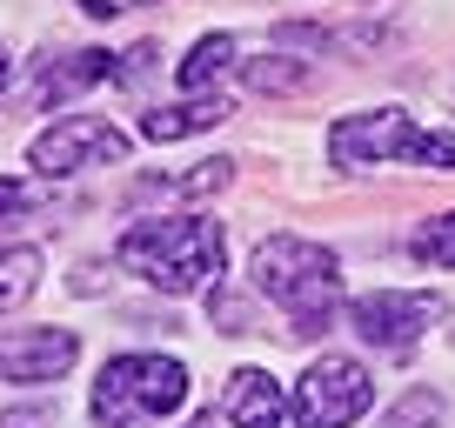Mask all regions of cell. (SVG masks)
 <instances>
[{
  "instance_id": "obj_1",
  "label": "cell",
  "mask_w": 455,
  "mask_h": 428,
  "mask_svg": "<svg viewBox=\"0 0 455 428\" xmlns=\"http://www.w3.org/2000/svg\"><path fill=\"white\" fill-rule=\"evenodd\" d=\"M114 255H121L128 274H141L161 295H201L228 261V234L208 214H161V221H134L114 242Z\"/></svg>"
},
{
  "instance_id": "obj_2",
  "label": "cell",
  "mask_w": 455,
  "mask_h": 428,
  "mask_svg": "<svg viewBox=\"0 0 455 428\" xmlns=\"http://www.w3.org/2000/svg\"><path fill=\"white\" fill-rule=\"evenodd\" d=\"M255 295H268L275 308L295 321L288 335H322L328 314H335L341 301V261L335 248L322 242H301V234H268V242L255 248Z\"/></svg>"
},
{
  "instance_id": "obj_3",
  "label": "cell",
  "mask_w": 455,
  "mask_h": 428,
  "mask_svg": "<svg viewBox=\"0 0 455 428\" xmlns=\"http://www.w3.org/2000/svg\"><path fill=\"white\" fill-rule=\"evenodd\" d=\"M328 161L335 168H388V161H415V168L455 174V134L449 128H415L402 107H369V115H341L328 128Z\"/></svg>"
},
{
  "instance_id": "obj_4",
  "label": "cell",
  "mask_w": 455,
  "mask_h": 428,
  "mask_svg": "<svg viewBox=\"0 0 455 428\" xmlns=\"http://www.w3.org/2000/svg\"><path fill=\"white\" fill-rule=\"evenodd\" d=\"M369 408H375V375L348 355L308 361V375L295 382V401H288L295 428H355Z\"/></svg>"
},
{
  "instance_id": "obj_5",
  "label": "cell",
  "mask_w": 455,
  "mask_h": 428,
  "mask_svg": "<svg viewBox=\"0 0 455 428\" xmlns=\"http://www.w3.org/2000/svg\"><path fill=\"white\" fill-rule=\"evenodd\" d=\"M114 161H128V134L108 115H60L54 128H41L28 141V168L47 174V181L81 174V168H114Z\"/></svg>"
},
{
  "instance_id": "obj_6",
  "label": "cell",
  "mask_w": 455,
  "mask_h": 428,
  "mask_svg": "<svg viewBox=\"0 0 455 428\" xmlns=\"http://www.w3.org/2000/svg\"><path fill=\"white\" fill-rule=\"evenodd\" d=\"M442 301L435 295H409V288H375V295L348 301V329L369 348H409L422 342V329H435Z\"/></svg>"
},
{
  "instance_id": "obj_7",
  "label": "cell",
  "mask_w": 455,
  "mask_h": 428,
  "mask_svg": "<svg viewBox=\"0 0 455 428\" xmlns=\"http://www.w3.org/2000/svg\"><path fill=\"white\" fill-rule=\"evenodd\" d=\"M81 361L74 329H14L0 335V382H60Z\"/></svg>"
},
{
  "instance_id": "obj_8",
  "label": "cell",
  "mask_w": 455,
  "mask_h": 428,
  "mask_svg": "<svg viewBox=\"0 0 455 428\" xmlns=\"http://www.w3.org/2000/svg\"><path fill=\"white\" fill-rule=\"evenodd\" d=\"M221 415H228V428H282L288 395L268 369H235L228 375V395H221Z\"/></svg>"
},
{
  "instance_id": "obj_9",
  "label": "cell",
  "mask_w": 455,
  "mask_h": 428,
  "mask_svg": "<svg viewBox=\"0 0 455 428\" xmlns=\"http://www.w3.org/2000/svg\"><path fill=\"white\" fill-rule=\"evenodd\" d=\"M228 121V100L221 94H188L181 107H155L141 115V141H188V134H208Z\"/></svg>"
},
{
  "instance_id": "obj_10",
  "label": "cell",
  "mask_w": 455,
  "mask_h": 428,
  "mask_svg": "<svg viewBox=\"0 0 455 428\" xmlns=\"http://www.w3.org/2000/svg\"><path fill=\"white\" fill-rule=\"evenodd\" d=\"M188 401V369L168 355H134V408L141 415H174Z\"/></svg>"
},
{
  "instance_id": "obj_11",
  "label": "cell",
  "mask_w": 455,
  "mask_h": 428,
  "mask_svg": "<svg viewBox=\"0 0 455 428\" xmlns=\"http://www.w3.org/2000/svg\"><path fill=\"white\" fill-rule=\"evenodd\" d=\"M134 355H114L94 382V422L100 428H134Z\"/></svg>"
},
{
  "instance_id": "obj_12",
  "label": "cell",
  "mask_w": 455,
  "mask_h": 428,
  "mask_svg": "<svg viewBox=\"0 0 455 428\" xmlns=\"http://www.w3.org/2000/svg\"><path fill=\"white\" fill-rule=\"evenodd\" d=\"M228 174H235V161H195V168H181V174H141L134 181V194H181V201H195V194H214V187H228Z\"/></svg>"
},
{
  "instance_id": "obj_13",
  "label": "cell",
  "mask_w": 455,
  "mask_h": 428,
  "mask_svg": "<svg viewBox=\"0 0 455 428\" xmlns=\"http://www.w3.org/2000/svg\"><path fill=\"white\" fill-rule=\"evenodd\" d=\"M228 67H235V41H228V34H201L195 54L181 60V87L188 94H214V81H221Z\"/></svg>"
},
{
  "instance_id": "obj_14",
  "label": "cell",
  "mask_w": 455,
  "mask_h": 428,
  "mask_svg": "<svg viewBox=\"0 0 455 428\" xmlns=\"http://www.w3.org/2000/svg\"><path fill=\"white\" fill-rule=\"evenodd\" d=\"M242 81L255 87V94H301L315 74H308V60H295V54H255V60H242Z\"/></svg>"
},
{
  "instance_id": "obj_15",
  "label": "cell",
  "mask_w": 455,
  "mask_h": 428,
  "mask_svg": "<svg viewBox=\"0 0 455 428\" xmlns=\"http://www.w3.org/2000/svg\"><path fill=\"white\" fill-rule=\"evenodd\" d=\"M94 81H114V54H108V47L68 54V67H54V74H47L41 100H68V94H81V87H94Z\"/></svg>"
},
{
  "instance_id": "obj_16",
  "label": "cell",
  "mask_w": 455,
  "mask_h": 428,
  "mask_svg": "<svg viewBox=\"0 0 455 428\" xmlns=\"http://www.w3.org/2000/svg\"><path fill=\"white\" fill-rule=\"evenodd\" d=\"M41 288V248H7L0 255V308H14Z\"/></svg>"
},
{
  "instance_id": "obj_17",
  "label": "cell",
  "mask_w": 455,
  "mask_h": 428,
  "mask_svg": "<svg viewBox=\"0 0 455 428\" xmlns=\"http://www.w3.org/2000/svg\"><path fill=\"white\" fill-rule=\"evenodd\" d=\"M435 422H442V395H435V388H409L375 428H435Z\"/></svg>"
},
{
  "instance_id": "obj_18",
  "label": "cell",
  "mask_w": 455,
  "mask_h": 428,
  "mask_svg": "<svg viewBox=\"0 0 455 428\" xmlns=\"http://www.w3.org/2000/svg\"><path fill=\"white\" fill-rule=\"evenodd\" d=\"M415 261H428V268H455V214L422 221V234H415Z\"/></svg>"
},
{
  "instance_id": "obj_19",
  "label": "cell",
  "mask_w": 455,
  "mask_h": 428,
  "mask_svg": "<svg viewBox=\"0 0 455 428\" xmlns=\"http://www.w3.org/2000/svg\"><path fill=\"white\" fill-rule=\"evenodd\" d=\"M208 314H214V329H221V335H255V308H248L235 288H214V295H208Z\"/></svg>"
},
{
  "instance_id": "obj_20",
  "label": "cell",
  "mask_w": 455,
  "mask_h": 428,
  "mask_svg": "<svg viewBox=\"0 0 455 428\" xmlns=\"http://www.w3.org/2000/svg\"><path fill=\"white\" fill-rule=\"evenodd\" d=\"M148 67H155V47H148V41H141V47H128V54L114 60V81H141V74H148Z\"/></svg>"
},
{
  "instance_id": "obj_21",
  "label": "cell",
  "mask_w": 455,
  "mask_h": 428,
  "mask_svg": "<svg viewBox=\"0 0 455 428\" xmlns=\"http://www.w3.org/2000/svg\"><path fill=\"white\" fill-rule=\"evenodd\" d=\"M20 208H34V187H28V181H7V174H0V221H7V214H20Z\"/></svg>"
},
{
  "instance_id": "obj_22",
  "label": "cell",
  "mask_w": 455,
  "mask_h": 428,
  "mask_svg": "<svg viewBox=\"0 0 455 428\" xmlns=\"http://www.w3.org/2000/svg\"><path fill=\"white\" fill-rule=\"evenodd\" d=\"M0 428H54V408H47V401H41V408H7Z\"/></svg>"
},
{
  "instance_id": "obj_23",
  "label": "cell",
  "mask_w": 455,
  "mask_h": 428,
  "mask_svg": "<svg viewBox=\"0 0 455 428\" xmlns=\"http://www.w3.org/2000/svg\"><path fill=\"white\" fill-rule=\"evenodd\" d=\"M81 14H94V20H114V14H128V0H81Z\"/></svg>"
},
{
  "instance_id": "obj_24",
  "label": "cell",
  "mask_w": 455,
  "mask_h": 428,
  "mask_svg": "<svg viewBox=\"0 0 455 428\" xmlns=\"http://www.w3.org/2000/svg\"><path fill=\"white\" fill-rule=\"evenodd\" d=\"M7 81H14V54L0 47V94H7Z\"/></svg>"
}]
</instances>
